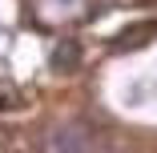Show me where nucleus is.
Wrapping results in <instances>:
<instances>
[{"label":"nucleus","mask_w":157,"mask_h":153,"mask_svg":"<svg viewBox=\"0 0 157 153\" xmlns=\"http://www.w3.org/2000/svg\"><path fill=\"white\" fill-rule=\"evenodd\" d=\"M85 12H89V0H36V16L52 28L77 24Z\"/></svg>","instance_id":"1"}]
</instances>
